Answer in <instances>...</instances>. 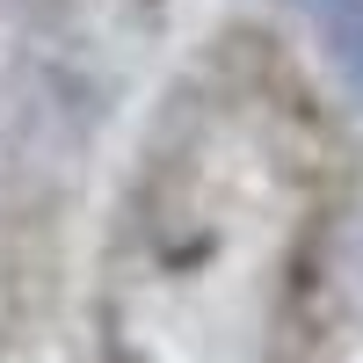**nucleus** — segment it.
Masks as SVG:
<instances>
[{
  "label": "nucleus",
  "mask_w": 363,
  "mask_h": 363,
  "mask_svg": "<svg viewBox=\"0 0 363 363\" xmlns=\"http://www.w3.org/2000/svg\"><path fill=\"white\" fill-rule=\"evenodd\" d=\"M313 22V37L327 44V66L342 73V87L363 102V0H298Z\"/></svg>",
  "instance_id": "nucleus-1"
}]
</instances>
